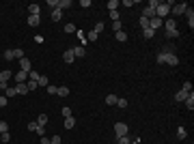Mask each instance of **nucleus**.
<instances>
[{"label":"nucleus","instance_id":"9","mask_svg":"<svg viewBox=\"0 0 194 144\" xmlns=\"http://www.w3.org/2000/svg\"><path fill=\"white\" fill-rule=\"evenodd\" d=\"M63 60H65L67 65H71V62L76 60V56H73V49H71V48H69L67 52H65V54H63Z\"/></svg>","mask_w":194,"mask_h":144},{"label":"nucleus","instance_id":"18","mask_svg":"<svg viewBox=\"0 0 194 144\" xmlns=\"http://www.w3.org/2000/svg\"><path fill=\"white\" fill-rule=\"evenodd\" d=\"M186 97H188V93H186V91H179V93L175 95V101H177V103H181V101H186Z\"/></svg>","mask_w":194,"mask_h":144},{"label":"nucleus","instance_id":"32","mask_svg":"<svg viewBox=\"0 0 194 144\" xmlns=\"http://www.w3.org/2000/svg\"><path fill=\"white\" fill-rule=\"evenodd\" d=\"M13 56H15L17 60H22V58H24V49H22V48H15V49H13Z\"/></svg>","mask_w":194,"mask_h":144},{"label":"nucleus","instance_id":"5","mask_svg":"<svg viewBox=\"0 0 194 144\" xmlns=\"http://www.w3.org/2000/svg\"><path fill=\"white\" fill-rule=\"evenodd\" d=\"M114 133H117V138L127 136V125H125V123H117V125H114Z\"/></svg>","mask_w":194,"mask_h":144},{"label":"nucleus","instance_id":"12","mask_svg":"<svg viewBox=\"0 0 194 144\" xmlns=\"http://www.w3.org/2000/svg\"><path fill=\"white\" fill-rule=\"evenodd\" d=\"M28 13H30V15H41V6L35 2V4H30V6H28Z\"/></svg>","mask_w":194,"mask_h":144},{"label":"nucleus","instance_id":"33","mask_svg":"<svg viewBox=\"0 0 194 144\" xmlns=\"http://www.w3.org/2000/svg\"><path fill=\"white\" fill-rule=\"evenodd\" d=\"M143 37H145V39H153V37H155V32H153L151 28H145V30H143Z\"/></svg>","mask_w":194,"mask_h":144},{"label":"nucleus","instance_id":"23","mask_svg":"<svg viewBox=\"0 0 194 144\" xmlns=\"http://www.w3.org/2000/svg\"><path fill=\"white\" fill-rule=\"evenodd\" d=\"M177 138H179V140H186V138H188V131H186V127H179V129H177Z\"/></svg>","mask_w":194,"mask_h":144},{"label":"nucleus","instance_id":"38","mask_svg":"<svg viewBox=\"0 0 194 144\" xmlns=\"http://www.w3.org/2000/svg\"><path fill=\"white\" fill-rule=\"evenodd\" d=\"M86 39H89V41H97V39H99V35H97L95 30H91V32L86 35Z\"/></svg>","mask_w":194,"mask_h":144},{"label":"nucleus","instance_id":"21","mask_svg":"<svg viewBox=\"0 0 194 144\" xmlns=\"http://www.w3.org/2000/svg\"><path fill=\"white\" fill-rule=\"evenodd\" d=\"M26 88H28V93H33V91H37L39 86H37V82H35V80H28V82H26Z\"/></svg>","mask_w":194,"mask_h":144},{"label":"nucleus","instance_id":"2","mask_svg":"<svg viewBox=\"0 0 194 144\" xmlns=\"http://www.w3.org/2000/svg\"><path fill=\"white\" fill-rule=\"evenodd\" d=\"M168 13H170V4H168V2H157V6H155V17L164 19Z\"/></svg>","mask_w":194,"mask_h":144},{"label":"nucleus","instance_id":"7","mask_svg":"<svg viewBox=\"0 0 194 144\" xmlns=\"http://www.w3.org/2000/svg\"><path fill=\"white\" fill-rule=\"evenodd\" d=\"M164 28H166V32H170V30H177V24H175V19L170 17V19H164V24H162Z\"/></svg>","mask_w":194,"mask_h":144},{"label":"nucleus","instance_id":"39","mask_svg":"<svg viewBox=\"0 0 194 144\" xmlns=\"http://www.w3.org/2000/svg\"><path fill=\"white\" fill-rule=\"evenodd\" d=\"M46 91H48L50 95H56V91H58V86H54V84H48V86H46Z\"/></svg>","mask_w":194,"mask_h":144},{"label":"nucleus","instance_id":"20","mask_svg":"<svg viewBox=\"0 0 194 144\" xmlns=\"http://www.w3.org/2000/svg\"><path fill=\"white\" fill-rule=\"evenodd\" d=\"M76 35H78V39H80V43H82V48H84V45H86V32H84V30H78Z\"/></svg>","mask_w":194,"mask_h":144},{"label":"nucleus","instance_id":"22","mask_svg":"<svg viewBox=\"0 0 194 144\" xmlns=\"http://www.w3.org/2000/svg\"><path fill=\"white\" fill-rule=\"evenodd\" d=\"M15 91H17V95H26V93H28L26 84H15Z\"/></svg>","mask_w":194,"mask_h":144},{"label":"nucleus","instance_id":"4","mask_svg":"<svg viewBox=\"0 0 194 144\" xmlns=\"http://www.w3.org/2000/svg\"><path fill=\"white\" fill-rule=\"evenodd\" d=\"M13 78H15V84H26L28 82V73L26 71H17V73H13Z\"/></svg>","mask_w":194,"mask_h":144},{"label":"nucleus","instance_id":"46","mask_svg":"<svg viewBox=\"0 0 194 144\" xmlns=\"http://www.w3.org/2000/svg\"><path fill=\"white\" fill-rule=\"evenodd\" d=\"M181 91H186V93H192V82H186V84H183V88H181Z\"/></svg>","mask_w":194,"mask_h":144},{"label":"nucleus","instance_id":"52","mask_svg":"<svg viewBox=\"0 0 194 144\" xmlns=\"http://www.w3.org/2000/svg\"><path fill=\"white\" fill-rule=\"evenodd\" d=\"M37 133H39V136H46V127L39 125V127H37Z\"/></svg>","mask_w":194,"mask_h":144},{"label":"nucleus","instance_id":"37","mask_svg":"<svg viewBox=\"0 0 194 144\" xmlns=\"http://www.w3.org/2000/svg\"><path fill=\"white\" fill-rule=\"evenodd\" d=\"M0 140H2V144H9L11 142V133L7 131V133H0Z\"/></svg>","mask_w":194,"mask_h":144},{"label":"nucleus","instance_id":"13","mask_svg":"<svg viewBox=\"0 0 194 144\" xmlns=\"http://www.w3.org/2000/svg\"><path fill=\"white\" fill-rule=\"evenodd\" d=\"M41 15H28V26H39Z\"/></svg>","mask_w":194,"mask_h":144},{"label":"nucleus","instance_id":"42","mask_svg":"<svg viewBox=\"0 0 194 144\" xmlns=\"http://www.w3.org/2000/svg\"><path fill=\"white\" fill-rule=\"evenodd\" d=\"M37 127H39V123H35V121H33V123H28V127H26V129H28V131H37Z\"/></svg>","mask_w":194,"mask_h":144},{"label":"nucleus","instance_id":"41","mask_svg":"<svg viewBox=\"0 0 194 144\" xmlns=\"http://www.w3.org/2000/svg\"><path fill=\"white\" fill-rule=\"evenodd\" d=\"M117 105H119V108H127V99H123V97L117 99Z\"/></svg>","mask_w":194,"mask_h":144},{"label":"nucleus","instance_id":"54","mask_svg":"<svg viewBox=\"0 0 194 144\" xmlns=\"http://www.w3.org/2000/svg\"><path fill=\"white\" fill-rule=\"evenodd\" d=\"M41 144H50V138H46V136H41Z\"/></svg>","mask_w":194,"mask_h":144},{"label":"nucleus","instance_id":"8","mask_svg":"<svg viewBox=\"0 0 194 144\" xmlns=\"http://www.w3.org/2000/svg\"><path fill=\"white\" fill-rule=\"evenodd\" d=\"M20 67H22V71H26V73H30V71H33V65H30V60H28V58H22V60H20Z\"/></svg>","mask_w":194,"mask_h":144},{"label":"nucleus","instance_id":"16","mask_svg":"<svg viewBox=\"0 0 194 144\" xmlns=\"http://www.w3.org/2000/svg\"><path fill=\"white\" fill-rule=\"evenodd\" d=\"M13 78V73L11 71H0V82H7L9 84V80Z\"/></svg>","mask_w":194,"mask_h":144},{"label":"nucleus","instance_id":"51","mask_svg":"<svg viewBox=\"0 0 194 144\" xmlns=\"http://www.w3.org/2000/svg\"><path fill=\"white\" fill-rule=\"evenodd\" d=\"M50 144H60V136H52V140H50Z\"/></svg>","mask_w":194,"mask_h":144},{"label":"nucleus","instance_id":"45","mask_svg":"<svg viewBox=\"0 0 194 144\" xmlns=\"http://www.w3.org/2000/svg\"><path fill=\"white\" fill-rule=\"evenodd\" d=\"M140 28H143V30L149 28V19H147V17H140Z\"/></svg>","mask_w":194,"mask_h":144},{"label":"nucleus","instance_id":"50","mask_svg":"<svg viewBox=\"0 0 194 144\" xmlns=\"http://www.w3.org/2000/svg\"><path fill=\"white\" fill-rule=\"evenodd\" d=\"M7 103H9V99H7V97H4V95H0V108H4Z\"/></svg>","mask_w":194,"mask_h":144},{"label":"nucleus","instance_id":"31","mask_svg":"<svg viewBox=\"0 0 194 144\" xmlns=\"http://www.w3.org/2000/svg\"><path fill=\"white\" fill-rule=\"evenodd\" d=\"M37 123H39L41 127H46V125H48V114H39V118H37Z\"/></svg>","mask_w":194,"mask_h":144},{"label":"nucleus","instance_id":"24","mask_svg":"<svg viewBox=\"0 0 194 144\" xmlns=\"http://www.w3.org/2000/svg\"><path fill=\"white\" fill-rule=\"evenodd\" d=\"M48 84H50L48 78H46V75H39V80H37V86H43V88H46Z\"/></svg>","mask_w":194,"mask_h":144},{"label":"nucleus","instance_id":"3","mask_svg":"<svg viewBox=\"0 0 194 144\" xmlns=\"http://www.w3.org/2000/svg\"><path fill=\"white\" fill-rule=\"evenodd\" d=\"M186 9H188V4H186V2H179V4H173V6H170V13H173V15H183Z\"/></svg>","mask_w":194,"mask_h":144},{"label":"nucleus","instance_id":"47","mask_svg":"<svg viewBox=\"0 0 194 144\" xmlns=\"http://www.w3.org/2000/svg\"><path fill=\"white\" fill-rule=\"evenodd\" d=\"M60 114H63L65 118H69V116H71V110H69V108H63V110H60Z\"/></svg>","mask_w":194,"mask_h":144},{"label":"nucleus","instance_id":"25","mask_svg":"<svg viewBox=\"0 0 194 144\" xmlns=\"http://www.w3.org/2000/svg\"><path fill=\"white\" fill-rule=\"evenodd\" d=\"M56 95H60V97H69V88H67V86H58Z\"/></svg>","mask_w":194,"mask_h":144},{"label":"nucleus","instance_id":"34","mask_svg":"<svg viewBox=\"0 0 194 144\" xmlns=\"http://www.w3.org/2000/svg\"><path fill=\"white\" fill-rule=\"evenodd\" d=\"M130 142H132L130 136H121V138H117V144H130Z\"/></svg>","mask_w":194,"mask_h":144},{"label":"nucleus","instance_id":"14","mask_svg":"<svg viewBox=\"0 0 194 144\" xmlns=\"http://www.w3.org/2000/svg\"><path fill=\"white\" fill-rule=\"evenodd\" d=\"M63 127H65V129H73V127H76V118H73V116H69V118H65V123H63Z\"/></svg>","mask_w":194,"mask_h":144},{"label":"nucleus","instance_id":"27","mask_svg":"<svg viewBox=\"0 0 194 144\" xmlns=\"http://www.w3.org/2000/svg\"><path fill=\"white\" fill-rule=\"evenodd\" d=\"M15 95H17V91H15V86H9V88L4 91V97H7V99H9V97H15Z\"/></svg>","mask_w":194,"mask_h":144},{"label":"nucleus","instance_id":"30","mask_svg":"<svg viewBox=\"0 0 194 144\" xmlns=\"http://www.w3.org/2000/svg\"><path fill=\"white\" fill-rule=\"evenodd\" d=\"M117 41H121V43L127 41V32H125V30H119V32H117Z\"/></svg>","mask_w":194,"mask_h":144},{"label":"nucleus","instance_id":"19","mask_svg":"<svg viewBox=\"0 0 194 144\" xmlns=\"http://www.w3.org/2000/svg\"><path fill=\"white\" fill-rule=\"evenodd\" d=\"M119 6H121L119 0H110V2H108V11H119Z\"/></svg>","mask_w":194,"mask_h":144},{"label":"nucleus","instance_id":"29","mask_svg":"<svg viewBox=\"0 0 194 144\" xmlns=\"http://www.w3.org/2000/svg\"><path fill=\"white\" fill-rule=\"evenodd\" d=\"M60 17H63V11H60V9H54V11H52V19H54V22H58Z\"/></svg>","mask_w":194,"mask_h":144},{"label":"nucleus","instance_id":"35","mask_svg":"<svg viewBox=\"0 0 194 144\" xmlns=\"http://www.w3.org/2000/svg\"><path fill=\"white\" fill-rule=\"evenodd\" d=\"M65 32H67V35H71V32H78V28H76L73 24H65Z\"/></svg>","mask_w":194,"mask_h":144},{"label":"nucleus","instance_id":"17","mask_svg":"<svg viewBox=\"0 0 194 144\" xmlns=\"http://www.w3.org/2000/svg\"><path fill=\"white\" fill-rule=\"evenodd\" d=\"M186 105H188V110H194V93H188V97H186Z\"/></svg>","mask_w":194,"mask_h":144},{"label":"nucleus","instance_id":"26","mask_svg":"<svg viewBox=\"0 0 194 144\" xmlns=\"http://www.w3.org/2000/svg\"><path fill=\"white\" fill-rule=\"evenodd\" d=\"M117 99H119L117 95H108L106 97V105H117Z\"/></svg>","mask_w":194,"mask_h":144},{"label":"nucleus","instance_id":"36","mask_svg":"<svg viewBox=\"0 0 194 144\" xmlns=\"http://www.w3.org/2000/svg\"><path fill=\"white\" fill-rule=\"evenodd\" d=\"M4 60H15V56H13V49H4Z\"/></svg>","mask_w":194,"mask_h":144},{"label":"nucleus","instance_id":"11","mask_svg":"<svg viewBox=\"0 0 194 144\" xmlns=\"http://www.w3.org/2000/svg\"><path fill=\"white\" fill-rule=\"evenodd\" d=\"M186 17H188V26L190 28H194V11L192 9H186V13H183Z\"/></svg>","mask_w":194,"mask_h":144},{"label":"nucleus","instance_id":"28","mask_svg":"<svg viewBox=\"0 0 194 144\" xmlns=\"http://www.w3.org/2000/svg\"><path fill=\"white\" fill-rule=\"evenodd\" d=\"M71 6V0H58V9L63 11V9H69Z\"/></svg>","mask_w":194,"mask_h":144},{"label":"nucleus","instance_id":"15","mask_svg":"<svg viewBox=\"0 0 194 144\" xmlns=\"http://www.w3.org/2000/svg\"><path fill=\"white\" fill-rule=\"evenodd\" d=\"M71 49H73V56H76V58H82V56L86 54V49L82 48V45H78V48H71Z\"/></svg>","mask_w":194,"mask_h":144},{"label":"nucleus","instance_id":"1","mask_svg":"<svg viewBox=\"0 0 194 144\" xmlns=\"http://www.w3.org/2000/svg\"><path fill=\"white\" fill-rule=\"evenodd\" d=\"M155 60H157L160 65H173V67H177V65H179V58H177L175 54H166V52H160Z\"/></svg>","mask_w":194,"mask_h":144},{"label":"nucleus","instance_id":"40","mask_svg":"<svg viewBox=\"0 0 194 144\" xmlns=\"http://www.w3.org/2000/svg\"><path fill=\"white\" fill-rule=\"evenodd\" d=\"M112 30H114V32H119V30H121V19L112 22Z\"/></svg>","mask_w":194,"mask_h":144},{"label":"nucleus","instance_id":"6","mask_svg":"<svg viewBox=\"0 0 194 144\" xmlns=\"http://www.w3.org/2000/svg\"><path fill=\"white\" fill-rule=\"evenodd\" d=\"M162 24H164V19H160V17H153V19H149V28H151L153 32H155V30H157Z\"/></svg>","mask_w":194,"mask_h":144},{"label":"nucleus","instance_id":"10","mask_svg":"<svg viewBox=\"0 0 194 144\" xmlns=\"http://www.w3.org/2000/svg\"><path fill=\"white\" fill-rule=\"evenodd\" d=\"M143 17L153 19V17H155V9H153V6H145V9H143Z\"/></svg>","mask_w":194,"mask_h":144},{"label":"nucleus","instance_id":"43","mask_svg":"<svg viewBox=\"0 0 194 144\" xmlns=\"http://www.w3.org/2000/svg\"><path fill=\"white\" fill-rule=\"evenodd\" d=\"M7 131H9V125L4 121H0V133H7Z\"/></svg>","mask_w":194,"mask_h":144},{"label":"nucleus","instance_id":"49","mask_svg":"<svg viewBox=\"0 0 194 144\" xmlns=\"http://www.w3.org/2000/svg\"><path fill=\"white\" fill-rule=\"evenodd\" d=\"M110 19L117 22V19H119V11H110Z\"/></svg>","mask_w":194,"mask_h":144},{"label":"nucleus","instance_id":"44","mask_svg":"<svg viewBox=\"0 0 194 144\" xmlns=\"http://www.w3.org/2000/svg\"><path fill=\"white\" fill-rule=\"evenodd\" d=\"M93 30H95L97 35H99V32L104 30V22H97V24H95V28H93Z\"/></svg>","mask_w":194,"mask_h":144},{"label":"nucleus","instance_id":"48","mask_svg":"<svg viewBox=\"0 0 194 144\" xmlns=\"http://www.w3.org/2000/svg\"><path fill=\"white\" fill-rule=\"evenodd\" d=\"M48 6H52V11L58 9V0H48Z\"/></svg>","mask_w":194,"mask_h":144},{"label":"nucleus","instance_id":"53","mask_svg":"<svg viewBox=\"0 0 194 144\" xmlns=\"http://www.w3.org/2000/svg\"><path fill=\"white\" fill-rule=\"evenodd\" d=\"M80 6H84V9H86V6H91V0H82V2H80Z\"/></svg>","mask_w":194,"mask_h":144}]
</instances>
